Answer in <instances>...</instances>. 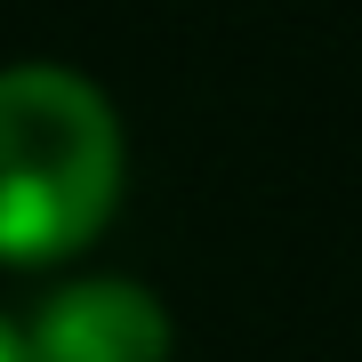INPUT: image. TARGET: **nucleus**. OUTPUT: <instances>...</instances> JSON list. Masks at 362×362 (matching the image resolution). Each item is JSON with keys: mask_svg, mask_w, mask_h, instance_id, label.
I'll list each match as a JSON object with an SVG mask.
<instances>
[{"mask_svg": "<svg viewBox=\"0 0 362 362\" xmlns=\"http://www.w3.org/2000/svg\"><path fill=\"white\" fill-rule=\"evenodd\" d=\"M33 362H169V314L145 282L121 274H81L49 290L25 322Z\"/></svg>", "mask_w": 362, "mask_h": 362, "instance_id": "nucleus-2", "label": "nucleus"}, {"mask_svg": "<svg viewBox=\"0 0 362 362\" xmlns=\"http://www.w3.org/2000/svg\"><path fill=\"white\" fill-rule=\"evenodd\" d=\"M121 194V121L73 65H0V258L40 266L105 226Z\"/></svg>", "mask_w": 362, "mask_h": 362, "instance_id": "nucleus-1", "label": "nucleus"}, {"mask_svg": "<svg viewBox=\"0 0 362 362\" xmlns=\"http://www.w3.org/2000/svg\"><path fill=\"white\" fill-rule=\"evenodd\" d=\"M0 362H33V346H25V330H16V322H0Z\"/></svg>", "mask_w": 362, "mask_h": 362, "instance_id": "nucleus-3", "label": "nucleus"}]
</instances>
